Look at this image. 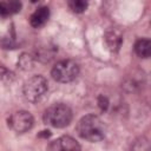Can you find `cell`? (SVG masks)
<instances>
[{
	"label": "cell",
	"instance_id": "obj_1",
	"mask_svg": "<svg viewBox=\"0 0 151 151\" xmlns=\"http://www.w3.org/2000/svg\"><path fill=\"white\" fill-rule=\"evenodd\" d=\"M78 134L88 142H100L104 139L106 127L103 120L96 114H87L83 117L77 125Z\"/></svg>",
	"mask_w": 151,
	"mask_h": 151
},
{
	"label": "cell",
	"instance_id": "obj_2",
	"mask_svg": "<svg viewBox=\"0 0 151 151\" xmlns=\"http://www.w3.org/2000/svg\"><path fill=\"white\" fill-rule=\"evenodd\" d=\"M42 119H44V123L50 126L58 127V129L65 127L72 120V111L65 104H61V103L53 104L45 110Z\"/></svg>",
	"mask_w": 151,
	"mask_h": 151
},
{
	"label": "cell",
	"instance_id": "obj_3",
	"mask_svg": "<svg viewBox=\"0 0 151 151\" xmlns=\"http://www.w3.org/2000/svg\"><path fill=\"white\" fill-rule=\"evenodd\" d=\"M48 91V83L42 76H33L28 78L22 86V94L29 103L41 100Z\"/></svg>",
	"mask_w": 151,
	"mask_h": 151
},
{
	"label": "cell",
	"instance_id": "obj_4",
	"mask_svg": "<svg viewBox=\"0 0 151 151\" xmlns=\"http://www.w3.org/2000/svg\"><path fill=\"white\" fill-rule=\"evenodd\" d=\"M51 74L52 78L58 83H70L78 77L79 66L73 60H60L53 66Z\"/></svg>",
	"mask_w": 151,
	"mask_h": 151
},
{
	"label": "cell",
	"instance_id": "obj_5",
	"mask_svg": "<svg viewBox=\"0 0 151 151\" xmlns=\"http://www.w3.org/2000/svg\"><path fill=\"white\" fill-rule=\"evenodd\" d=\"M7 123L13 131L18 133H25L32 129L34 119L33 116L27 111H17L8 117Z\"/></svg>",
	"mask_w": 151,
	"mask_h": 151
},
{
	"label": "cell",
	"instance_id": "obj_6",
	"mask_svg": "<svg viewBox=\"0 0 151 151\" xmlns=\"http://www.w3.org/2000/svg\"><path fill=\"white\" fill-rule=\"evenodd\" d=\"M47 151H80V145L73 137L61 136L48 144Z\"/></svg>",
	"mask_w": 151,
	"mask_h": 151
},
{
	"label": "cell",
	"instance_id": "obj_7",
	"mask_svg": "<svg viewBox=\"0 0 151 151\" xmlns=\"http://www.w3.org/2000/svg\"><path fill=\"white\" fill-rule=\"evenodd\" d=\"M48 18H50V9H48V7L44 6V7L37 8L33 12V14L29 18V22H31V25L33 27L39 28V27H41V26H44L46 24Z\"/></svg>",
	"mask_w": 151,
	"mask_h": 151
},
{
	"label": "cell",
	"instance_id": "obj_8",
	"mask_svg": "<svg viewBox=\"0 0 151 151\" xmlns=\"http://www.w3.org/2000/svg\"><path fill=\"white\" fill-rule=\"evenodd\" d=\"M134 52L140 58H149L151 54V42L149 39H139L134 44Z\"/></svg>",
	"mask_w": 151,
	"mask_h": 151
},
{
	"label": "cell",
	"instance_id": "obj_9",
	"mask_svg": "<svg viewBox=\"0 0 151 151\" xmlns=\"http://www.w3.org/2000/svg\"><path fill=\"white\" fill-rule=\"evenodd\" d=\"M105 40H106L107 46L111 50H118L120 46V42H122V37L117 31H110L106 33Z\"/></svg>",
	"mask_w": 151,
	"mask_h": 151
},
{
	"label": "cell",
	"instance_id": "obj_10",
	"mask_svg": "<svg viewBox=\"0 0 151 151\" xmlns=\"http://www.w3.org/2000/svg\"><path fill=\"white\" fill-rule=\"evenodd\" d=\"M21 4L11 1V2H0V15H8L20 11Z\"/></svg>",
	"mask_w": 151,
	"mask_h": 151
},
{
	"label": "cell",
	"instance_id": "obj_11",
	"mask_svg": "<svg viewBox=\"0 0 151 151\" xmlns=\"http://www.w3.org/2000/svg\"><path fill=\"white\" fill-rule=\"evenodd\" d=\"M130 151H150V143H149V139L144 136L137 138L132 145H131V149Z\"/></svg>",
	"mask_w": 151,
	"mask_h": 151
},
{
	"label": "cell",
	"instance_id": "obj_12",
	"mask_svg": "<svg viewBox=\"0 0 151 151\" xmlns=\"http://www.w3.org/2000/svg\"><path fill=\"white\" fill-rule=\"evenodd\" d=\"M68 7L76 13H81L87 8V2L83 0H72L68 1Z\"/></svg>",
	"mask_w": 151,
	"mask_h": 151
}]
</instances>
